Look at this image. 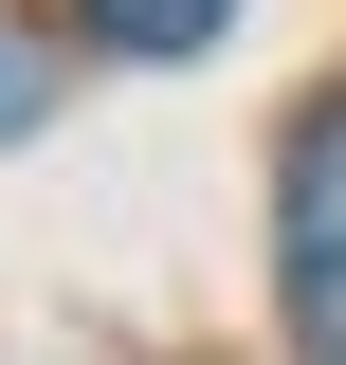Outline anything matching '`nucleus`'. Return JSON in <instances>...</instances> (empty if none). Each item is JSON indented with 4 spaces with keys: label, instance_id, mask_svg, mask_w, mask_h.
<instances>
[{
    "label": "nucleus",
    "instance_id": "obj_1",
    "mask_svg": "<svg viewBox=\"0 0 346 365\" xmlns=\"http://www.w3.org/2000/svg\"><path fill=\"white\" fill-rule=\"evenodd\" d=\"M273 274H292V347L346 365V110L292 128V182H273Z\"/></svg>",
    "mask_w": 346,
    "mask_h": 365
},
{
    "label": "nucleus",
    "instance_id": "obj_2",
    "mask_svg": "<svg viewBox=\"0 0 346 365\" xmlns=\"http://www.w3.org/2000/svg\"><path fill=\"white\" fill-rule=\"evenodd\" d=\"M219 19H237V0H91V37H110V55H201Z\"/></svg>",
    "mask_w": 346,
    "mask_h": 365
}]
</instances>
